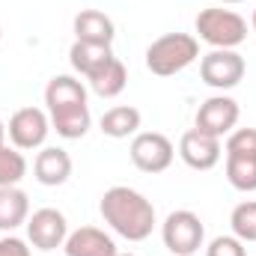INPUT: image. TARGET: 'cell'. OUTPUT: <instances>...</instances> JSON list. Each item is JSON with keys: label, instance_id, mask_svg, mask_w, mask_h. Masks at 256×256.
Returning <instances> with one entry per match:
<instances>
[{"label": "cell", "instance_id": "obj_1", "mask_svg": "<svg viewBox=\"0 0 256 256\" xmlns=\"http://www.w3.org/2000/svg\"><path fill=\"white\" fill-rule=\"evenodd\" d=\"M98 212L104 224L126 242H146L155 230V206L128 185L108 188L98 202Z\"/></svg>", "mask_w": 256, "mask_h": 256}, {"label": "cell", "instance_id": "obj_2", "mask_svg": "<svg viewBox=\"0 0 256 256\" xmlns=\"http://www.w3.org/2000/svg\"><path fill=\"white\" fill-rule=\"evenodd\" d=\"M200 57V42L191 33H164L146 48V68L158 78L185 72Z\"/></svg>", "mask_w": 256, "mask_h": 256}, {"label": "cell", "instance_id": "obj_3", "mask_svg": "<svg viewBox=\"0 0 256 256\" xmlns=\"http://www.w3.org/2000/svg\"><path fill=\"white\" fill-rule=\"evenodd\" d=\"M226 179L236 191H256V128H236L226 134Z\"/></svg>", "mask_w": 256, "mask_h": 256}, {"label": "cell", "instance_id": "obj_4", "mask_svg": "<svg viewBox=\"0 0 256 256\" xmlns=\"http://www.w3.org/2000/svg\"><path fill=\"white\" fill-rule=\"evenodd\" d=\"M196 33L206 45L212 48H226V51H236L244 39H248V21L232 12V9H220V6H212V9H202L196 15Z\"/></svg>", "mask_w": 256, "mask_h": 256}, {"label": "cell", "instance_id": "obj_5", "mask_svg": "<svg viewBox=\"0 0 256 256\" xmlns=\"http://www.w3.org/2000/svg\"><path fill=\"white\" fill-rule=\"evenodd\" d=\"M161 238L173 256H194L206 242V226L191 208H176L161 224Z\"/></svg>", "mask_w": 256, "mask_h": 256}, {"label": "cell", "instance_id": "obj_6", "mask_svg": "<svg viewBox=\"0 0 256 256\" xmlns=\"http://www.w3.org/2000/svg\"><path fill=\"white\" fill-rule=\"evenodd\" d=\"M131 164L140 170V173H164L173 158H176V149L170 143V137H164L161 131H137L134 140H131Z\"/></svg>", "mask_w": 256, "mask_h": 256}, {"label": "cell", "instance_id": "obj_7", "mask_svg": "<svg viewBox=\"0 0 256 256\" xmlns=\"http://www.w3.org/2000/svg\"><path fill=\"white\" fill-rule=\"evenodd\" d=\"M244 57L238 51H226V48H212L202 60H200V78L212 86V90H232L244 80Z\"/></svg>", "mask_w": 256, "mask_h": 256}, {"label": "cell", "instance_id": "obj_8", "mask_svg": "<svg viewBox=\"0 0 256 256\" xmlns=\"http://www.w3.org/2000/svg\"><path fill=\"white\" fill-rule=\"evenodd\" d=\"M48 131H51V116L42 110V108H21L12 114L6 134L12 140L15 149L27 152V149H42L45 140H48Z\"/></svg>", "mask_w": 256, "mask_h": 256}, {"label": "cell", "instance_id": "obj_9", "mask_svg": "<svg viewBox=\"0 0 256 256\" xmlns=\"http://www.w3.org/2000/svg\"><path fill=\"white\" fill-rule=\"evenodd\" d=\"M68 238V220L60 208H39L27 218V242L36 250H57Z\"/></svg>", "mask_w": 256, "mask_h": 256}, {"label": "cell", "instance_id": "obj_10", "mask_svg": "<svg viewBox=\"0 0 256 256\" xmlns=\"http://www.w3.org/2000/svg\"><path fill=\"white\" fill-rule=\"evenodd\" d=\"M238 116H242V108H238L236 98H230V96H212L196 110V128L206 131V134H212V137H224V134L236 131Z\"/></svg>", "mask_w": 256, "mask_h": 256}, {"label": "cell", "instance_id": "obj_11", "mask_svg": "<svg viewBox=\"0 0 256 256\" xmlns=\"http://www.w3.org/2000/svg\"><path fill=\"white\" fill-rule=\"evenodd\" d=\"M220 137H212L200 128H191L182 134L179 140V158L191 167V170H212L220 161Z\"/></svg>", "mask_w": 256, "mask_h": 256}, {"label": "cell", "instance_id": "obj_12", "mask_svg": "<svg viewBox=\"0 0 256 256\" xmlns=\"http://www.w3.org/2000/svg\"><path fill=\"white\" fill-rule=\"evenodd\" d=\"M33 176L45 188L66 185L68 176H72V155L66 149H60V146H45L36 155V161H33Z\"/></svg>", "mask_w": 256, "mask_h": 256}, {"label": "cell", "instance_id": "obj_13", "mask_svg": "<svg viewBox=\"0 0 256 256\" xmlns=\"http://www.w3.org/2000/svg\"><path fill=\"white\" fill-rule=\"evenodd\" d=\"M66 256H116V242L98 230V226H80L74 232H68L63 244Z\"/></svg>", "mask_w": 256, "mask_h": 256}, {"label": "cell", "instance_id": "obj_14", "mask_svg": "<svg viewBox=\"0 0 256 256\" xmlns=\"http://www.w3.org/2000/svg\"><path fill=\"white\" fill-rule=\"evenodd\" d=\"M74 39L78 42H92V45H114L116 39V27L114 21L98 12V9H80L74 15Z\"/></svg>", "mask_w": 256, "mask_h": 256}, {"label": "cell", "instance_id": "obj_15", "mask_svg": "<svg viewBox=\"0 0 256 256\" xmlns=\"http://www.w3.org/2000/svg\"><path fill=\"white\" fill-rule=\"evenodd\" d=\"M45 104H48V114L72 104H86V86L72 74H54L45 86Z\"/></svg>", "mask_w": 256, "mask_h": 256}, {"label": "cell", "instance_id": "obj_16", "mask_svg": "<svg viewBox=\"0 0 256 256\" xmlns=\"http://www.w3.org/2000/svg\"><path fill=\"white\" fill-rule=\"evenodd\" d=\"M51 128L63 137V140H80L90 126H92V116H90V104H72V108H60V110H51Z\"/></svg>", "mask_w": 256, "mask_h": 256}, {"label": "cell", "instance_id": "obj_17", "mask_svg": "<svg viewBox=\"0 0 256 256\" xmlns=\"http://www.w3.org/2000/svg\"><path fill=\"white\" fill-rule=\"evenodd\" d=\"M108 60H114V48L110 45H92V42H78L74 39V45L68 48V63L84 78H92Z\"/></svg>", "mask_w": 256, "mask_h": 256}, {"label": "cell", "instance_id": "obj_18", "mask_svg": "<svg viewBox=\"0 0 256 256\" xmlns=\"http://www.w3.org/2000/svg\"><path fill=\"white\" fill-rule=\"evenodd\" d=\"M30 218V200L18 185L0 188V232H12Z\"/></svg>", "mask_w": 256, "mask_h": 256}, {"label": "cell", "instance_id": "obj_19", "mask_svg": "<svg viewBox=\"0 0 256 256\" xmlns=\"http://www.w3.org/2000/svg\"><path fill=\"white\" fill-rule=\"evenodd\" d=\"M86 80H90V86H92V92L98 98H116L128 84V68L122 66L120 57H114V60H108L102 66L92 78H86Z\"/></svg>", "mask_w": 256, "mask_h": 256}, {"label": "cell", "instance_id": "obj_20", "mask_svg": "<svg viewBox=\"0 0 256 256\" xmlns=\"http://www.w3.org/2000/svg\"><path fill=\"white\" fill-rule=\"evenodd\" d=\"M140 122H143V116H140L137 108H131V104H116V108L104 110V116H102V131H104L108 137H114V140H126V137H134V134L140 131Z\"/></svg>", "mask_w": 256, "mask_h": 256}, {"label": "cell", "instance_id": "obj_21", "mask_svg": "<svg viewBox=\"0 0 256 256\" xmlns=\"http://www.w3.org/2000/svg\"><path fill=\"white\" fill-rule=\"evenodd\" d=\"M27 176V158L21 155V149L0 143V188H12Z\"/></svg>", "mask_w": 256, "mask_h": 256}, {"label": "cell", "instance_id": "obj_22", "mask_svg": "<svg viewBox=\"0 0 256 256\" xmlns=\"http://www.w3.org/2000/svg\"><path fill=\"white\" fill-rule=\"evenodd\" d=\"M232 236L242 242H256V200H244L232 208L230 214Z\"/></svg>", "mask_w": 256, "mask_h": 256}, {"label": "cell", "instance_id": "obj_23", "mask_svg": "<svg viewBox=\"0 0 256 256\" xmlns=\"http://www.w3.org/2000/svg\"><path fill=\"white\" fill-rule=\"evenodd\" d=\"M206 256H248V250H244L242 238H236V236H218L206 248Z\"/></svg>", "mask_w": 256, "mask_h": 256}, {"label": "cell", "instance_id": "obj_24", "mask_svg": "<svg viewBox=\"0 0 256 256\" xmlns=\"http://www.w3.org/2000/svg\"><path fill=\"white\" fill-rule=\"evenodd\" d=\"M0 256H30V248L18 236H3L0 238Z\"/></svg>", "mask_w": 256, "mask_h": 256}, {"label": "cell", "instance_id": "obj_25", "mask_svg": "<svg viewBox=\"0 0 256 256\" xmlns=\"http://www.w3.org/2000/svg\"><path fill=\"white\" fill-rule=\"evenodd\" d=\"M0 143H6V122L0 120Z\"/></svg>", "mask_w": 256, "mask_h": 256}, {"label": "cell", "instance_id": "obj_26", "mask_svg": "<svg viewBox=\"0 0 256 256\" xmlns=\"http://www.w3.org/2000/svg\"><path fill=\"white\" fill-rule=\"evenodd\" d=\"M250 27H254V33H256V9H254V18H250Z\"/></svg>", "mask_w": 256, "mask_h": 256}, {"label": "cell", "instance_id": "obj_27", "mask_svg": "<svg viewBox=\"0 0 256 256\" xmlns=\"http://www.w3.org/2000/svg\"><path fill=\"white\" fill-rule=\"evenodd\" d=\"M218 3H242V0H218Z\"/></svg>", "mask_w": 256, "mask_h": 256}, {"label": "cell", "instance_id": "obj_28", "mask_svg": "<svg viewBox=\"0 0 256 256\" xmlns=\"http://www.w3.org/2000/svg\"><path fill=\"white\" fill-rule=\"evenodd\" d=\"M116 256H137V254H116Z\"/></svg>", "mask_w": 256, "mask_h": 256}, {"label": "cell", "instance_id": "obj_29", "mask_svg": "<svg viewBox=\"0 0 256 256\" xmlns=\"http://www.w3.org/2000/svg\"><path fill=\"white\" fill-rule=\"evenodd\" d=\"M0 39H3V30H0Z\"/></svg>", "mask_w": 256, "mask_h": 256}]
</instances>
